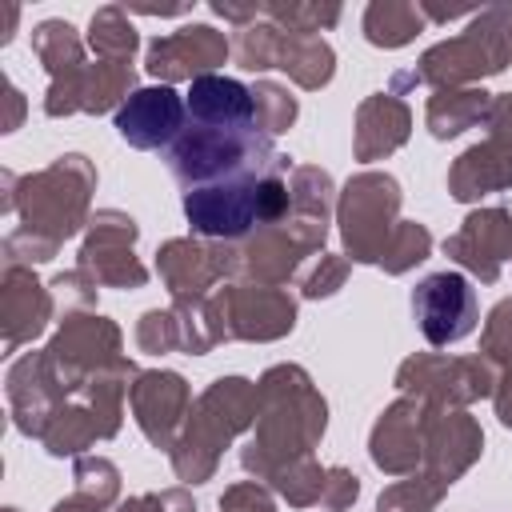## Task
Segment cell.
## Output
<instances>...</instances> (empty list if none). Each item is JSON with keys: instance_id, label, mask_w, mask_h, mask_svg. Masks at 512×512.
Instances as JSON below:
<instances>
[{"instance_id": "cell-3", "label": "cell", "mask_w": 512, "mask_h": 512, "mask_svg": "<svg viewBox=\"0 0 512 512\" xmlns=\"http://www.w3.org/2000/svg\"><path fill=\"white\" fill-rule=\"evenodd\" d=\"M412 312L432 344H452L472 332L476 320V296L460 272H436L424 276L412 292Z\"/></svg>"}, {"instance_id": "cell-1", "label": "cell", "mask_w": 512, "mask_h": 512, "mask_svg": "<svg viewBox=\"0 0 512 512\" xmlns=\"http://www.w3.org/2000/svg\"><path fill=\"white\" fill-rule=\"evenodd\" d=\"M284 200L288 192L272 172H244V176H228L220 184L184 192V216L204 236L236 240V236H248L256 224L276 220Z\"/></svg>"}, {"instance_id": "cell-5", "label": "cell", "mask_w": 512, "mask_h": 512, "mask_svg": "<svg viewBox=\"0 0 512 512\" xmlns=\"http://www.w3.org/2000/svg\"><path fill=\"white\" fill-rule=\"evenodd\" d=\"M184 108H188L192 128H208V132H252L256 128V100L232 76H216V72L196 76L184 92Z\"/></svg>"}, {"instance_id": "cell-2", "label": "cell", "mask_w": 512, "mask_h": 512, "mask_svg": "<svg viewBox=\"0 0 512 512\" xmlns=\"http://www.w3.org/2000/svg\"><path fill=\"white\" fill-rule=\"evenodd\" d=\"M172 172L184 184V192L220 184L228 176L244 172H268L272 164V144L268 136L252 132H208V128H184L180 140L172 144Z\"/></svg>"}, {"instance_id": "cell-4", "label": "cell", "mask_w": 512, "mask_h": 512, "mask_svg": "<svg viewBox=\"0 0 512 512\" xmlns=\"http://www.w3.org/2000/svg\"><path fill=\"white\" fill-rule=\"evenodd\" d=\"M184 124H188L184 96L168 84L132 92L116 112V132L132 148H168V144L180 140Z\"/></svg>"}]
</instances>
